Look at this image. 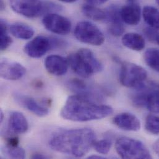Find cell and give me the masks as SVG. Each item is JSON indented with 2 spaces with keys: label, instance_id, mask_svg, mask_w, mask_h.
I'll list each match as a JSON object with an SVG mask.
<instances>
[{
  "label": "cell",
  "instance_id": "30",
  "mask_svg": "<svg viewBox=\"0 0 159 159\" xmlns=\"http://www.w3.org/2000/svg\"><path fill=\"white\" fill-rule=\"evenodd\" d=\"M153 149L156 154L159 157V139L154 143Z\"/></svg>",
  "mask_w": 159,
  "mask_h": 159
},
{
  "label": "cell",
  "instance_id": "24",
  "mask_svg": "<svg viewBox=\"0 0 159 159\" xmlns=\"http://www.w3.org/2000/svg\"><path fill=\"white\" fill-rule=\"evenodd\" d=\"M146 130L152 134H159V116L155 115H149L146 117L145 121Z\"/></svg>",
  "mask_w": 159,
  "mask_h": 159
},
{
  "label": "cell",
  "instance_id": "21",
  "mask_svg": "<svg viewBox=\"0 0 159 159\" xmlns=\"http://www.w3.org/2000/svg\"><path fill=\"white\" fill-rule=\"evenodd\" d=\"M146 108L152 113H159V85L154 84L151 88L147 96Z\"/></svg>",
  "mask_w": 159,
  "mask_h": 159
},
{
  "label": "cell",
  "instance_id": "29",
  "mask_svg": "<svg viewBox=\"0 0 159 159\" xmlns=\"http://www.w3.org/2000/svg\"><path fill=\"white\" fill-rule=\"evenodd\" d=\"M108 0H85V1L90 4L93 5H100L106 2Z\"/></svg>",
  "mask_w": 159,
  "mask_h": 159
},
{
  "label": "cell",
  "instance_id": "15",
  "mask_svg": "<svg viewBox=\"0 0 159 159\" xmlns=\"http://www.w3.org/2000/svg\"><path fill=\"white\" fill-rule=\"evenodd\" d=\"M14 98L21 106L39 117L45 116L49 113L47 108L39 103L32 97L21 94H16Z\"/></svg>",
  "mask_w": 159,
  "mask_h": 159
},
{
  "label": "cell",
  "instance_id": "2",
  "mask_svg": "<svg viewBox=\"0 0 159 159\" xmlns=\"http://www.w3.org/2000/svg\"><path fill=\"white\" fill-rule=\"evenodd\" d=\"M113 113L108 105H100L83 96H70L63 105L60 115L65 120L84 122L107 118Z\"/></svg>",
  "mask_w": 159,
  "mask_h": 159
},
{
  "label": "cell",
  "instance_id": "11",
  "mask_svg": "<svg viewBox=\"0 0 159 159\" xmlns=\"http://www.w3.org/2000/svg\"><path fill=\"white\" fill-rule=\"evenodd\" d=\"M106 20L108 24L110 33L115 37L122 35L125 32L123 20L120 16V9L115 5L108 7L106 10Z\"/></svg>",
  "mask_w": 159,
  "mask_h": 159
},
{
  "label": "cell",
  "instance_id": "8",
  "mask_svg": "<svg viewBox=\"0 0 159 159\" xmlns=\"http://www.w3.org/2000/svg\"><path fill=\"white\" fill-rule=\"evenodd\" d=\"M44 27L50 32L58 35H67L71 29V22L66 17L56 13H48L42 19Z\"/></svg>",
  "mask_w": 159,
  "mask_h": 159
},
{
  "label": "cell",
  "instance_id": "19",
  "mask_svg": "<svg viewBox=\"0 0 159 159\" xmlns=\"http://www.w3.org/2000/svg\"><path fill=\"white\" fill-rule=\"evenodd\" d=\"M145 22L150 27L159 30V10L152 6H146L143 11Z\"/></svg>",
  "mask_w": 159,
  "mask_h": 159
},
{
  "label": "cell",
  "instance_id": "26",
  "mask_svg": "<svg viewBox=\"0 0 159 159\" xmlns=\"http://www.w3.org/2000/svg\"><path fill=\"white\" fill-rule=\"evenodd\" d=\"M112 143L109 139H102L96 141L93 144L95 150L99 154H107L111 149Z\"/></svg>",
  "mask_w": 159,
  "mask_h": 159
},
{
  "label": "cell",
  "instance_id": "6",
  "mask_svg": "<svg viewBox=\"0 0 159 159\" xmlns=\"http://www.w3.org/2000/svg\"><path fill=\"white\" fill-rule=\"evenodd\" d=\"M121 65L120 81L123 86L136 89L144 84L148 78L145 69L129 62H122Z\"/></svg>",
  "mask_w": 159,
  "mask_h": 159
},
{
  "label": "cell",
  "instance_id": "10",
  "mask_svg": "<svg viewBox=\"0 0 159 159\" xmlns=\"http://www.w3.org/2000/svg\"><path fill=\"white\" fill-rule=\"evenodd\" d=\"M26 69L20 63L2 59L0 65L1 77L6 80H16L21 79L25 74Z\"/></svg>",
  "mask_w": 159,
  "mask_h": 159
},
{
  "label": "cell",
  "instance_id": "33",
  "mask_svg": "<svg viewBox=\"0 0 159 159\" xmlns=\"http://www.w3.org/2000/svg\"><path fill=\"white\" fill-rule=\"evenodd\" d=\"M61 2H66V3H71V2H76L77 0H59Z\"/></svg>",
  "mask_w": 159,
  "mask_h": 159
},
{
  "label": "cell",
  "instance_id": "7",
  "mask_svg": "<svg viewBox=\"0 0 159 159\" xmlns=\"http://www.w3.org/2000/svg\"><path fill=\"white\" fill-rule=\"evenodd\" d=\"M75 37L82 43L100 46L105 41V37L100 29L89 21H81L75 29Z\"/></svg>",
  "mask_w": 159,
  "mask_h": 159
},
{
  "label": "cell",
  "instance_id": "20",
  "mask_svg": "<svg viewBox=\"0 0 159 159\" xmlns=\"http://www.w3.org/2000/svg\"><path fill=\"white\" fill-rule=\"evenodd\" d=\"M82 12L89 19L101 21L105 20L107 15L105 10L103 11L101 9L95 6V5L90 4H85L82 6Z\"/></svg>",
  "mask_w": 159,
  "mask_h": 159
},
{
  "label": "cell",
  "instance_id": "32",
  "mask_svg": "<svg viewBox=\"0 0 159 159\" xmlns=\"http://www.w3.org/2000/svg\"><path fill=\"white\" fill-rule=\"evenodd\" d=\"M88 159H105V157L101 156H95V155H92L91 156H89L88 157Z\"/></svg>",
  "mask_w": 159,
  "mask_h": 159
},
{
  "label": "cell",
  "instance_id": "13",
  "mask_svg": "<svg viewBox=\"0 0 159 159\" xmlns=\"http://www.w3.org/2000/svg\"><path fill=\"white\" fill-rule=\"evenodd\" d=\"M113 123L121 129L127 131H138L141 129L139 120L130 113H121L115 116L113 120Z\"/></svg>",
  "mask_w": 159,
  "mask_h": 159
},
{
  "label": "cell",
  "instance_id": "1",
  "mask_svg": "<svg viewBox=\"0 0 159 159\" xmlns=\"http://www.w3.org/2000/svg\"><path fill=\"white\" fill-rule=\"evenodd\" d=\"M95 141V133L90 128L61 129L51 136L49 146L56 152L82 157L90 151Z\"/></svg>",
  "mask_w": 159,
  "mask_h": 159
},
{
  "label": "cell",
  "instance_id": "22",
  "mask_svg": "<svg viewBox=\"0 0 159 159\" xmlns=\"http://www.w3.org/2000/svg\"><path fill=\"white\" fill-rule=\"evenodd\" d=\"M144 59L148 66L159 73V49L148 48L144 53Z\"/></svg>",
  "mask_w": 159,
  "mask_h": 159
},
{
  "label": "cell",
  "instance_id": "25",
  "mask_svg": "<svg viewBox=\"0 0 159 159\" xmlns=\"http://www.w3.org/2000/svg\"><path fill=\"white\" fill-rule=\"evenodd\" d=\"M4 151L8 157L12 159H24L25 157L24 149L19 146L12 147L6 145Z\"/></svg>",
  "mask_w": 159,
  "mask_h": 159
},
{
  "label": "cell",
  "instance_id": "9",
  "mask_svg": "<svg viewBox=\"0 0 159 159\" xmlns=\"http://www.w3.org/2000/svg\"><path fill=\"white\" fill-rule=\"evenodd\" d=\"M53 47L52 39L39 35L24 46V51L30 58H40L43 57Z\"/></svg>",
  "mask_w": 159,
  "mask_h": 159
},
{
  "label": "cell",
  "instance_id": "23",
  "mask_svg": "<svg viewBox=\"0 0 159 159\" xmlns=\"http://www.w3.org/2000/svg\"><path fill=\"white\" fill-rule=\"evenodd\" d=\"M0 39L1 50L4 51L12 44V40L7 34V25L3 20H1L0 23Z\"/></svg>",
  "mask_w": 159,
  "mask_h": 159
},
{
  "label": "cell",
  "instance_id": "31",
  "mask_svg": "<svg viewBox=\"0 0 159 159\" xmlns=\"http://www.w3.org/2000/svg\"><path fill=\"white\" fill-rule=\"evenodd\" d=\"M32 159H46L47 157L40 154H35L32 157Z\"/></svg>",
  "mask_w": 159,
  "mask_h": 159
},
{
  "label": "cell",
  "instance_id": "36",
  "mask_svg": "<svg viewBox=\"0 0 159 159\" xmlns=\"http://www.w3.org/2000/svg\"><path fill=\"white\" fill-rule=\"evenodd\" d=\"M156 1H157V4L159 5V0H156Z\"/></svg>",
  "mask_w": 159,
  "mask_h": 159
},
{
  "label": "cell",
  "instance_id": "16",
  "mask_svg": "<svg viewBox=\"0 0 159 159\" xmlns=\"http://www.w3.org/2000/svg\"><path fill=\"white\" fill-rule=\"evenodd\" d=\"M29 123L25 116L20 112H12L8 120V131L12 134H21L26 133Z\"/></svg>",
  "mask_w": 159,
  "mask_h": 159
},
{
  "label": "cell",
  "instance_id": "37",
  "mask_svg": "<svg viewBox=\"0 0 159 159\" xmlns=\"http://www.w3.org/2000/svg\"><path fill=\"white\" fill-rule=\"evenodd\" d=\"M128 1H134V0H128Z\"/></svg>",
  "mask_w": 159,
  "mask_h": 159
},
{
  "label": "cell",
  "instance_id": "28",
  "mask_svg": "<svg viewBox=\"0 0 159 159\" xmlns=\"http://www.w3.org/2000/svg\"><path fill=\"white\" fill-rule=\"evenodd\" d=\"M6 144L8 146H18L19 144V139L18 137L12 135H9L6 138Z\"/></svg>",
  "mask_w": 159,
  "mask_h": 159
},
{
  "label": "cell",
  "instance_id": "5",
  "mask_svg": "<svg viewBox=\"0 0 159 159\" xmlns=\"http://www.w3.org/2000/svg\"><path fill=\"white\" fill-rule=\"evenodd\" d=\"M115 149L122 159H152V156L147 147L140 141L123 137L115 143Z\"/></svg>",
  "mask_w": 159,
  "mask_h": 159
},
{
  "label": "cell",
  "instance_id": "27",
  "mask_svg": "<svg viewBox=\"0 0 159 159\" xmlns=\"http://www.w3.org/2000/svg\"><path fill=\"white\" fill-rule=\"evenodd\" d=\"M157 30L154 29L151 27L146 28L144 30V34L147 38L152 42H156L159 37V34L156 31Z\"/></svg>",
  "mask_w": 159,
  "mask_h": 159
},
{
  "label": "cell",
  "instance_id": "3",
  "mask_svg": "<svg viewBox=\"0 0 159 159\" xmlns=\"http://www.w3.org/2000/svg\"><path fill=\"white\" fill-rule=\"evenodd\" d=\"M67 60L72 70L83 78H88L103 68L95 54L88 48H80L70 54Z\"/></svg>",
  "mask_w": 159,
  "mask_h": 159
},
{
  "label": "cell",
  "instance_id": "4",
  "mask_svg": "<svg viewBox=\"0 0 159 159\" xmlns=\"http://www.w3.org/2000/svg\"><path fill=\"white\" fill-rule=\"evenodd\" d=\"M11 9L16 13L27 17L36 18L50 12L60 10L58 5L42 0H9Z\"/></svg>",
  "mask_w": 159,
  "mask_h": 159
},
{
  "label": "cell",
  "instance_id": "34",
  "mask_svg": "<svg viewBox=\"0 0 159 159\" xmlns=\"http://www.w3.org/2000/svg\"><path fill=\"white\" fill-rule=\"evenodd\" d=\"M1 123H2V121H3V120H4V113H3V111H2V110H1Z\"/></svg>",
  "mask_w": 159,
  "mask_h": 159
},
{
  "label": "cell",
  "instance_id": "14",
  "mask_svg": "<svg viewBox=\"0 0 159 159\" xmlns=\"http://www.w3.org/2000/svg\"><path fill=\"white\" fill-rule=\"evenodd\" d=\"M120 16L123 22L129 25H136L141 20V7L138 3L130 1L120 9Z\"/></svg>",
  "mask_w": 159,
  "mask_h": 159
},
{
  "label": "cell",
  "instance_id": "18",
  "mask_svg": "<svg viewBox=\"0 0 159 159\" xmlns=\"http://www.w3.org/2000/svg\"><path fill=\"white\" fill-rule=\"evenodd\" d=\"M9 30L14 37L21 40L30 39L34 35V30L30 26L21 22L12 24Z\"/></svg>",
  "mask_w": 159,
  "mask_h": 159
},
{
  "label": "cell",
  "instance_id": "35",
  "mask_svg": "<svg viewBox=\"0 0 159 159\" xmlns=\"http://www.w3.org/2000/svg\"><path fill=\"white\" fill-rule=\"evenodd\" d=\"M157 43H158V44H159V37L158 38L157 40Z\"/></svg>",
  "mask_w": 159,
  "mask_h": 159
},
{
  "label": "cell",
  "instance_id": "12",
  "mask_svg": "<svg viewBox=\"0 0 159 159\" xmlns=\"http://www.w3.org/2000/svg\"><path fill=\"white\" fill-rule=\"evenodd\" d=\"M68 60L59 55H50L45 60V67L47 71L55 76L65 75L68 71Z\"/></svg>",
  "mask_w": 159,
  "mask_h": 159
},
{
  "label": "cell",
  "instance_id": "17",
  "mask_svg": "<svg viewBox=\"0 0 159 159\" xmlns=\"http://www.w3.org/2000/svg\"><path fill=\"white\" fill-rule=\"evenodd\" d=\"M122 43L126 48L134 51L139 52L145 47V40L138 33L130 32L125 34L122 37Z\"/></svg>",
  "mask_w": 159,
  "mask_h": 159
}]
</instances>
